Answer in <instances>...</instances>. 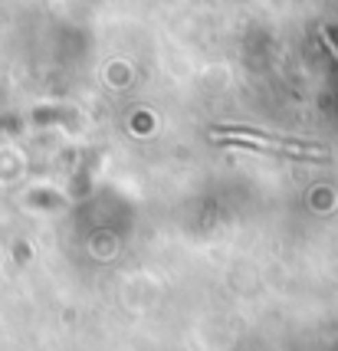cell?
I'll return each mask as SVG.
<instances>
[{
    "label": "cell",
    "mask_w": 338,
    "mask_h": 351,
    "mask_svg": "<svg viewBox=\"0 0 338 351\" xmlns=\"http://www.w3.org/2000/svg\"><path fill=\"white\" fill-rule=\"evenodd\" d=\"M233 141H250V145H256V148H273V152H289V154H299V158H325L322 148H315V145H306V141H289V138H266V135H250V132H240V128H233L230 132Z\"/></svg>",
    "instance_id": "cell-1"
}]
</instances>
